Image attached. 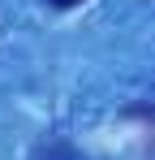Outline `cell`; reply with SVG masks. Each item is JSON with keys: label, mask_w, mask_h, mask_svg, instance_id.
Wrapping results in <instances>:
<instances>
[{"label": "cell", "mask_w": 155, "mask_h": 160, "mask_svg": "<svg viewBox=\"0 0 155 160\" xmlns=\"http://www.w3.org/2000/svg\"><path fill=\"white\" fill-rule=\"evenodd\" d=\"M48 4H56V9H73V4H82V0H48Z\"/></svg>", "instance_id": "cell-1"}]
</instances>
